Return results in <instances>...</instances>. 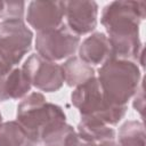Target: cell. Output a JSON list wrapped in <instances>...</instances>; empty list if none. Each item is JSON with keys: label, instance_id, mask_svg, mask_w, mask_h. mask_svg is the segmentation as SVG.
I'll return each mask as SVG.
<instances>
[{"label": "cell", "instance_id": "3957f363", "mask_svg": "<svg viewBox=\"0 0 146 146\" xmlns=\"http://www.w3.org/2000/svg\"><path fill=\"white\" fill-rule=\"evenodd\" d=\"M71 102L79 110L81 116L95 117L107 125L117 124L127 112V105H113L105 99L96 76L75 87L71 95Z\"/></svg>", "mask_w": 146, "mask_h": 146}, {"label": "cell", "instance_id": "7c38bea8", "mask_svg": "<svg viewBox=\"0 0 146 146\" xmlns=\"http://www.w3.org/2000/svg\"><path fill=\"white\" fill-rule=\"evenodd\" d=\"M76 132L84 141L95 145L104 141H112L115 139L116 135L113 128L91 116H81Z\"/></svg>", "mask_w": 146, "mask_h": 146}, {"label": "cell", "instance_id": "9c48e42d", "mask_svg": "<svg viewBox=\"0 0 146 146\" xmlns=\"http://www.w3.org/2000/svg\"><path fill=\"white\" fill-rule=\"evenodd\" d=\"M64 9L66 18L65 24L79 36L88 34L96 29L98 5L95 1H64Z\"/></svg>", "mask_w": 146, "mask_h": 146}, {"label": "cell", "instance_id": "4fadbf2b", "mask_svg": "<svg viewBox=\"0 0 146 146\" xmlns=\"http://www.w3.org/2000/svg\"><path fill=\"white\" fill-rule=\"evenodd\" d=\"M64 80L68 87H78L95 76V70L76 56L70 57L63 65Z\"/></svg>", "mask_w": 146, "mask_h": 146}, {"label": "cell", "instance_id": "9a60e30c", "mask_svg": "<svg viewBox=\"0 0 146 146\" xmlns=\"http://www.w3.org/2000/svg\"><path fill=\"white\" fill-rule=\"evenodd\" d=\"M117 146H146L145 127L140 121H127L119 130Z\"/></svg>", "mask_w": 146, "mask_h": 146}, {"label": "cell", "instance_id": "52a82bcc", "mask_svg": "<svg viewBox=\"0 0 146 146\" xmlns=\"http://www.w3.org/2000/svg\"><path fill=\"white\" fill-rule=\"evenodd\" d=\"M22 71L29 79L31 86L41 91H57L65 82L62 65L50 62L39 54L30 55L24 62Z\"/></svg>", "mask_w": 146, "mask_h": 146}, {"label": "cell", "instance_id": "7a4b0ae2", "mask_svg": "<svg viewBox=\"0 0 146 146\" xmlns=\"http://www.w3.org/2000/svg\"><path fill=\"white\" fill-rule=\"evenodd\" d=\"M97 79L105 99L123 106L137 92L141 74L136 63L113 58L99 67Z\"/></svg>", "mask_w": 146, "mask_h": 146}, {"label": "cell", "instance_id": "30bf717a", "mask_svg": "<svg viewBox=\"0 0 146 146\" xmlns=\"http://www.w3.org/2000/svg\"><path fill=\"white\" fill-rule=\"evenodd\" d=\"M79 58L91 65H104L113 59L108 38L100 32H95L79 46Z\"/></svg>", "mask_w": 146, "mask_h": 146}, {"label": "cell", "instance_id": "44dd1931", "mask_svg": "<svg viewBox=\"0 0 146 146\" xmlns=\"http://www.w3.org/2000/svg\"><path fill=\"white\" fill-rule=\"evenodd\" d=\"M2 123V116H1V113H0V124Z\"/></svg>", "mask_w": 146, "mask_h": 146}, {"label": "cell", "instance_id": "5bb4252c", "mask_svg": "<svg viewBox=\"0 0 146 146\" xmlns=\"http://www.w3.org/2000/svg\"><path fill=\"white\" fill-rule=\"evenodd\" d=\"M42 143H44L46 146H95V144L84 141L78 132L66 123L46 135Z\"/></svg>", "mask_w": 146, "mask_h": 146}, {"label": "cell", "instance_id": "2e32d148", "mask_svg": "<svg viewBox=\"0 0 146 146\" xmlns=\"http://www.w3.org/2000/svg\"><path fill=\"white\" fill-rule=\"evenodd\" d=\"M0 146H30L26 133L17 121L0 124Z\"/></svg>", "mask_w": 146, "mask_h": 146}, {"label": "cell", "instance_id": "ac0fdd59", "mask_svg": "<svg viewBox=\"0 0 146 146\" xmlns=\"http://www.w3.org/2000/svg\"><path fill=\"white\" fill-rule=\"evenodd\" d=\"M135 100H133V107L137 112L140 113V115L143 116V111H144V88H143V83L140 82L137 92L135 94Z\"/></svg>", "mask_w": 146, "mask_h": 146}, {"label": "cell", "instance_id": "7402d4cb", "mask_svg": "<svg viewBox=\"0 0 146 146\" xmlns=\"http://www.w3.org/2000/svg\"><path fill=\"white\" fill-rule=\"evenodd\" d=\"M1 6H2V1H0V10H1Z\"/></svg>", "mask_w": 146, "mask_h": 146}, {"label": "cell", "instance_id": "5b68a950", "mask_svg": "<svg viewBox=\"0 0 146 146\" xmlns=\"http://www.w3.org/2000/svg\"><path fill=\"white\" fill-rule=\"evenodd\" d=\"M80 46V36L64 23L57 29L36 32L35 49L38 54L50 60L57 62L74 55Z\"/></svg>", "mask_w": 146, "mask_h": 146}, {"label": "cell", "instance_id": "8992f818", "mask_svg": "<svg viewBox=\"0 0 146 146\" xmlns=\"http://www.w3.org/2000/svg\"><path fill=\"white\" fill-rule=\"evenodd\" d=\"M32 40L33 33L23 19L0 22V52L11 66L19 64L30 51Z\"/></svg>", "mask_w": 146, "mask_h": 146}, {"label": "cell", "instance_id": "277c9868", "mask_svg": "<svg viewBox=\"0 0 146 146\" xmlns=\"http://www.w3.org/2000/svg\"><path fill=\"white\" fill-rule=\"evenodd\" d=\"M145 16V1H112L104 7L100 23L108 38L139 35V24Z\"/></svg>", "mask_w": 146, "mask_h": 146}, {"label": "cell", "instance_id": "d6986e66", "mask_svg": "<svg viewBox=\"0 0 146 146\" xmlns=\"http://www.w3.org/2000/svg\"><path fill=\"white\" fill-rule=\"evenodd\" d=\"M13 68H14V66H11V65L5 59V57H3V56L1 55V52H0V75L7 74V73L10 72Z\"/></svg>", "mask_w": 146, "mask_h": 146}, {"label": "cell", "instance_id": "ba28073f", "mask_svg": "<svg viewBox=\"0 0 146 146\" xmlns=\"http://www.w3.org/2000/svg\"><path fill=\"white\" fill-rule=\"evenodd\" d=\"M64 1H31L27 5L26 21L38 32L57 29L64 24Z\"/></svg>", "mask_w": 146, "mask_h": 146}, {"label": "cell", "instance_id": "e0dca14e", "mask_svg": "<svg viewBox=\"0 0 146 146\" xmlns=\"http://www.w3.org/2000/svg\"><path fill=\"white\" fill-rule=\"evenodd\" d=\"M24 11H25L24 1H2L0 18L1 21L23 19Z\"/></svg>", "mask_w": 146, "mask_h": 146}, {"label": "cell", "instance_id": "8fae6325", "mask_svg": "<svg viewBox=\"0 0 146 146\" xmlns=\"http://www.w3.org/2000/svg\"><path fill=\"white\" fill-rule=\"evenodd\" d=\"M31 83L22 68H13L5 75H0V102L19 99L29 94Z\"/></svg>", "mask_w": 146, "mask_h": 146}, {"label": "cell", "instance_id": "ffe728a7", "mask_svg": "<svg viewBox=\"0 0 146 146\" xmlns=\"http://www.w3.org/2000/svg\"><path fill=\"white\" fill-rule=\"evenodd\" d=\"M95 146H117V144L112 140V141H104V143H100V144H97Z\"/></svg>", "mask_w": 146, "mask_h": 146}, {"label": "cell", "instance_id": "6da1fadb", "mask_svg": "<svg viewBox=\"0 0 146 146\" xmlns=\"http://www.w3.org/2000/svg\"><path fill=\"white\" fill-rule=\"evenodd\" d=\"M17 122L25 131L30 146H36L46 135L66 123V115L60 106L46 102L42 94L32 92L18 104Z\"/></svg>", "mask_w": 146, "mask_h": 146}]
</instances>
